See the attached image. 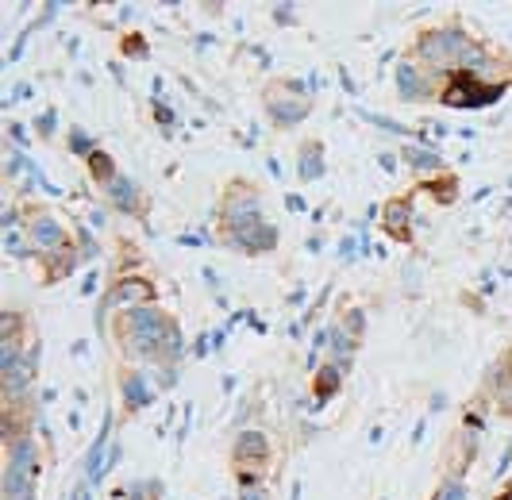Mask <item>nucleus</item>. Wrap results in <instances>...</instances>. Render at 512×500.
Returning <instances> with one entry per match:
<instances>
[{
  "label": "nucleus",
  "instance_id": "nucleus-18",
  "mask_svg": "<svg viewBox=\"0 0 512 500\" xmlns=\"http://www.w3.org/2000/svg\"><path fill=\"white\" fill-rule=\"evenodd\" d=\"M47 262H51V270H47V281H58V277L74 274V266L81 262V258H77L74 250H58V254H51Z\"/></svg>",
  "mask_w": 512,
  "mask_h": 500
},
{
  "label": "nucleus",
  "instance_id": "nucleus-11",
  "mask_svg": "<svg viewBox=\"0 0 512 500\" xmlns=\"http://www.w3.org/2000/svg\"><path fill=\"white\" fill-rule=\"evenodd\" d=\"M228 243L235 250H247V254H266V250L278 247V227L258 224V227H251V231H243V235L228 239Z\"/></svg>",
  "mask_w": 512,
  "mask_h": 500
},
{
  "label": "nucleus",
  "instance_id": "nucleus-28",
  "mask_svg": "<svg viewBox=\"0 0 512 500\" xmlns=\"http://www.w3.org/2000/svg\"><path fill=\"white\" fill-rule=\"evenodd\" d=\"M501 500H512V489H509V493H505V497H501Z\"/></svg>",
  "mask_w": 512,
  "mask_h": 500
},
{
  "label": "nucleus",
  "instance_id": "nucleus-20",
  "mask_svg": "<svg viewBox=\"0 0 512 500\" xmlns=\"http://www.w3.org/2000/svg\"><path fill=\"white\" fill-rule=\"evenodd\" d=\"M158 493H162L158 481H135V485H128L120 497L124 500H158Z\"/></svg>",
  "mask_w": 512,
  "mask_h": 500
},
{
  "label": "nucleus",
  "instance_id": "nucleus-12",
  "mask_svg": "<svg viewBox=\"0 0 512 500\" xmlns=\"http://www.w3.org/2000/svg\"><path fill=\"white\" fill-rule=\"evenodd\" d=\"M154 297V285L151 281H139V277H128V281H120L116 285V293L108 297V304H116V308H139L143 300H151Z\"/></svg>",
  "mask_w": 512,
  "mask_h": 500
},
{
  "label": "nucleus",
  "instance_id": "nucleus-26",
  "mask_svg": "<svg viewBox=\"0 0 512 500\" xmlns=\"http://www.w3.org/2000/svg\"><path fill=\"white\" fill-rule=\"evenodd\" d=\"M501 408H505V412H512V381L501 389Z\"/></svg>",
  "mask_w": 512,
  "mask_h": 500
},
{
  "label": "nucleus",
  "instance_id": "nucleus-27",
  "mask_svg": "<svg viewBox=\"0 0 512 500\" xmlns=\"http://www.w3.org/2000/svg\"><path fill=\"white\" fill-rule=\"evenodd\" d=\"M339 254H343L347 262H351V254H355V243H351V239H343V247H339Z\"/></svg>",
  "mask_w": 512,
  "mask_h": 500
},
{
  "label": "nucleus",
  "instance_id": "nucleus-4",
  "mask_svg": "<svg viewBox=\"0 0 512 500\" xmlns=\"http://www.w3.org/2000/svg\"><path fill=\"white\" fill-rule=\"evenodd\" d=\"M220 224L228 231V239L235 235H243V231H251V227L266 224L262 220V204H258V189L255 185H228V193H224V204H220Z\"/></svg>",
  "mask_w": 512,
  "mask_h": 500
},
{
  "label": "nucleus",
  "instance_id": "nucleus-17",
  "mask_svg": "<svg viewBox=\"0 0 512 500\" xmlns=\"http://www.w3.org/2000/svg\"><path fill=\"white\" fill-rule=\"evenodd\" d=\"M401 158L409 162L412 170H424V174H428V170L436 174L439 166H443V158H439L436 150H424V147H405L401 150Z\"/></svg>",
  "mask_w": 512,
  "mask_h": 500
},
{
  "label": "nucleus",
  "instance_id": "nucleus-6",
  "mask_svg": "<svg viewBox=\"0 0 512 500\" xmlns=\"http://www.w3.org/2000/svg\"><path fill=\"white\" fill-rule=\"evenodd\" d=\"M27 243L31 250H47V254H58V250H66V227H58L54 216L47 212H35L31 220H27Z\"/></svg>",
  "mask_w": 512,
  "mask_h": 500
},
{
  "label": "nucleus",
  "instance_id": "nucleus-1",
  "mask_svg": "<svg viewBox=\"0 0 512 500\" xmlns=\"http://www.w3.org/2000/svg\"><path fill=\"white\" fill-rule=\"evenodd\" d=\"M116 343L128 358H151L154 366L162 362H178L185 354V343H181V331L174 324V316L158 312L151 304H139V308H128L120 312L116 320Z\"/></svg>",
  "mask_w": 512,
  "mask_h": 500
},
{
  "label": "nucleus",
  "instance_id": "nucleus-8",
  "mask_svg": "<svg viewBox=\"0 0 512 500\" xmlns=\"http://www.w3.org/2000/svg\"><path fill=\"white\" fill-rule=\"evenodd\" d=\"M266 112L278 127H297L312 112V104H308V97H270Z\"/></svg>",
  "mask_w": 512,
  "mask_h": 500
},
{
  "label": "nucleus",
  "instance_id": "nucleus-23",
  "mask_svg": "<svg viewBox=\"0 0 512 500\" xmlns=\"http://www.w3.org/2000/svg\"><path fill=\"white\" fill-rule=\"evenodd\" d=\"M70 147L74 150H81V154H93V139H89V135H85V131H70Z\"/></svg>",
  "mask_w": 512,
  "mask_h": 500
},
{
  "label": "nucleus",
  "instance_id": "nucleus-15",
  "mask_svg": "<svg viewBox=\"0 0 512 500\" xmlns=\"http://www.w3.org/2000/svg\"><path fill=\"white\" fill-rule=\"evenodd\" d=\"M89 174H93V181H97V185H104V189H108V185L120 177V174H116L112 154H104V150H93V154H89Z\"/></svg>",
  "mask_w": 512,
  "mask_h": 500
},
{
  "label": "nucleus",
  "instance_id": "nucleus-5",
  "mask_svg": "<svg viewBox=\"0 0 512 500\" xmlns=\"http://www.w3.org/2000/svg\"><path fill=\"white\" fill-rule=\"evenodd\" d=\"M270 454H274V447L262 431H239L235 447H231V466L239 477H258L270 466Z\"/></svg>",
  "mask_w": 512,
  "mask_h": 500
},
{
  "label": "nucleus",
  "instance_id": "nucleus-10",
  "mask_svg": "<svg viewBox=\"0 0 512 500\" xmlns=\"http://www.w3.org/2000/svg\"><path fill=\"white\" fill-rule=\"evenodd\" d=\"M104 193H108V200H112L116 212H124V216H143V200H139V189H135L131 177H116Z\"/></svg>",
  "mask_w": 512,
  "mask_h": 500
},
{
  "label": "nucleus",
  "instance_id": "nucleus-22",
  "mask_svg": "<svg viewBox=\"0 0 512 500\" xmlns=\"http://www.w3.org/2000/svg\"><path fill=\"white\" fill-rule=\"evenodd\" d=\"M4 250H8L12 258H31V250H27L24 239H20V227H16V231H4Z\"/></svg>",
  "mask_w": 512,
  "mask_h": 500
},
{
  "label": "nucleus",
  "instance_id": "nucleus-2",
  "mask_svg": "<svg viewBox=\"0 0 512 500\" xmlns=\"http://www.w3.org/2000/svg\"><path fill=\"white\" fill-rule=\"evenodd\" d=\"M416 54H420L424 62H432V70H447V74H455V70L478 74V70L486 66V47H478V43H474L466 31H459V27L424 31L420 43H416Z\"/></svg>",
  "mask_w": 512,
  "mask_h": 500
},
{
  "label": "nucleus",
  "instance_id": "nucleus-13",
  "mask_svg": "<svg viewBox=\"0 0 512 500\" xmlns=\"http://www.w3.org/2000/svg\"><path fill=\"white\" fill-rule=\"evenodd\" d=\"M397 93L401 100H420L432 93V85H428V74H420L412 62H401L397 66Z\"/></svg>",
  "mask_w": 512,
  "mask_h": 500
},
{
  "label": "nucleus",
  "instance_id": "nucleus-9",
  "mask_svg": "<svg viewBox=\"0 0 512 500\" xmlns=\"http://www.w3.org/2000/svg\"><path fill=\"white\" fill-rule=\"evenodd\" d=\"M120 393H124V412H139V408H147L154 400V389L147 385V377L128 370V374H120Z\"/></svg>",
  "mask_w": 512,
  "mask_h": 500
},
{
  "label": "nucleus",
  "instance_id": "nucleus-24",
  "mask_svg": "<svg viewBox=\"0 0 512 500\" xmlns=\"http://www.w3.org/2000/svg\"><path fill=\"white\" fill-rule=\"evenodd\" d=\"M370 124H378V127H385V131H393V135H412V131H405L401 124H393V120H385V116H370V112H362Z\"/></svg>",
  "mask_w": 512,
  "mask_h": 500
},
{
  "label": "nucleus",
  "instance_id": "nucleus-7",
  "mask_svg": "<svg viewBox=\"0 0 512 500\" xmlns=\"http://www.w3.org/2000/svg\"><path fill=\"white\" fill-rule=\"evenodd\" d=\"M385 231L397 243H412V197H397L385 204Z\"/></svg>",
  "mask_w": 512,
  "mask_h": 500
},
{
  "label": "nucleus",
  "instance_id": "nucleus-25",
  "mask_svg": "<svg viewBox=\"0 0 512 500\" xmlns=\"http://www.w3.org/2000/svg\"><path fill=\"white\" fill-rule=\"evenodd\" d=\"M239 500H270V493L262 485H247V489H239Z\"/></svg>",
  "mask_w": 512,
  "mask_h": 500
},
{
  "label": "nucleus",
  "instance_id": "nucleus-21",
  "mask_svg": "<svg viewBox=\"0 0 512 500\" xmlns=\"http://www.w3.org/2000/svg\"><path fill=\"white\" fill-rule=\"evenodd\" d=\"M432 500H466V485H462L459 477H443L439 489L432 493Z\"/></svg>",
  "mask_w": 512,
  "mask_h": 500
},
{
  "label": "nucleus",
  "instance_id": "nucleus-14",
  "mask_svg": "<svg viewBox=\"0 0 512 500\" xmlns=\"http://www.w3.org/2000/svg\"><path fill=\"white\" fill-rule=\"evenodd\" d=\"M339 385H343V370L335 366V362H328L320 374H316V381H312V393H316V404H328V400L339 393Z\"/></svg>",
  "mask_w": 512,
  "mask_h": 500
},
{
  "label": "nucleus",
  "instance_id": "nucleus-3",
  "mask_svg": "<svg viewBox=\"0 0 512 500\" xmlns=\"http://www.w3.org/2000/svg\"><path fill=\"white\" fill-rule=\"evenodd\" d=\"M505 81H482L478 74H470V70H455V74H447V85L439 89V104H447V108H489V104H497V100L505 97Z\"/></svg>",
  "mask_w": 512,
  "mask_h": 500
},
{
  "label": "nucleus",
  "instance_id": "nucleus-16",
  "mask_svg": "<svg viewBox=\"0 0 512 500\" xmlns=\"http://www.w3.org/2000/svg\"><path fill=\"white\" fill-rule=\"evenodd\" d=\"M301 181H316V177L324 174V150H320V143H308L305 150H301Z\"/></svg>",
  "mask_w": 512,
  "mask_h": 500
},
{
  "label": "nucleus",
  "instance_id": "nucleus-19",
  "mask_svg": "<svg viewBox=\"0 0 512 500\" xmlns=\"http://www.w3.org/2000/svg\"><path fill=\"white\" fill-rule=\"evenodd\" d=\"M424 189H428V193H432V197H436L439 204H451V200L459 197V181H455V177H451V174H447V177H439V181H428Z\"/></svg>",
  "mask_w": 512,
  "mask_h": 500
}]
</instances>
